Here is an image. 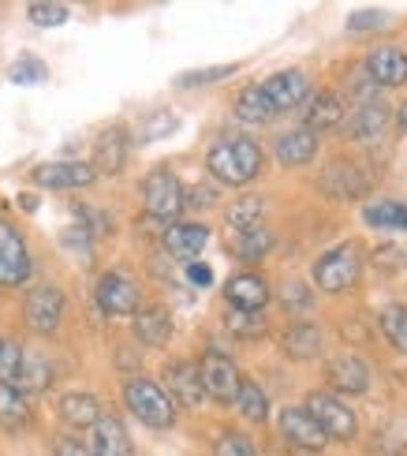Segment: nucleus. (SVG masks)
Wrapping results in <instances>:
<instances>
[{
  "label": "nucleus",
  "instance_id": "1",
  "mask_svg": "<svg viewBox=\"0 0 407 456\" xmlns=\"http://www.w3.org/2000/svg\"><path fill=\"white\" fill-rule=\"evenodd\" d=\"M206 168L213 173V180L228 187H243L262 173V150L255 139H221L217 146H209Z\"/></svg>",
  "mask_w": 407,
  "mask_h": 456
},
{
  "label": "nucleus",
  "instance_id": "2",
  "mask_svg": "<svg viewBox=\"0 0 407 456\" xmlns=\"http://www.w3.org/2000/svg\"><path fill=\"white\" fill-rule=\"evenodd\" d=\"M124 404L131 408L134 419L153 427V430H165V427L176 423V404H172V396L165 393V386L150 382V378H131L124 386Z\"/></svg>",
  "mask_w": 407,
  "mask_h": 456
},
{
  "label": "nucleus",
  "instance_id": "3",
  "mask_svg": "<svg viewBox=\"0 0 407 456\" xmlns=\"http://www.w3.org/2000/svg\"><path fill=\"white\" fill-rule=\"evenodd\" d=\"M303 408L314 415V423L325 430L329 442H355L359 419H355V411L340 401V396H333V393H310Z\"/></svg>",
  "mask_w": 407,
  "mask_h": 456
},
{
  "label": "nucleus",
  "instance_id": "4",
  "mask_svg": "<svg viewBox=\"0 0 407 456\" xmlns=\"http://www.w3.org/2000/svg\"><path fill=\"white\" fill-rule=\"evenodd\" d=\"M362 273V262L355 255V247H337L314 262V284L322 292H347L359 284Z\"/></svg>",
  "mask_w": 407,
  "mask_h": 456
},
{
  "label": "nucleus",
  "instance_id": "5",
  "mask_svg": "<svg viewBox=\"0 0 407 456\" xmlns=\"http://www.w3.org/2000/svg\"><path fill=\"white\" fill-rule=\"evenodd\" d=\"M30 277V251L12 221H0V289H15Z\"/></svg>",
  "mask_w": 407,
  "mask_h": 456
},
{
  "label": "nucleus",
  "instance_id": "6",
  "mask_svg": "<svg viewBox=\"0 0 407 456\" xmlns=\"http://www.w3.org/2000/svg\"><path fill=\"white\" fill-rule=\"evenodd\" d=\"M142 199H146V210L153 217H176L183 210V183L176 180V173L168 168H153V173L142 180Z\"/></svg>",
  "mask_w": 407,
  "mask_h": 456
},
{
  "label": "nucleus",
  "instance_id": "7",
  "mask_svg": "<svg viewBox=\"0 0 407 456\" xmlns=\"http://www.w3.org/2000/svg\"><path fill=\"white\" fill-rule=\"evenodd\" d=\"M23 318L34 333H53L64 318V292L56 284H37V289L27 292L23 303Z\"/></svg>",
  "mask_w": 407,
  "mask_h": 456
},
{
  "label": "nucleus",
  "instance_id": "8",
  "mask_svg": "<svg viewBox=\"0 0 407 456\" xmlns=\"http://www.w3.org/2000/svg\"><path fill=\"white\" fill-rule=\"evenodd\" d=\"M199 378H202V389L206 396H213V401H236V393L243 386V378L236 370V363H232L228 355L221 352H206L202 363H199Z\"/></svg>",
  "mask_w": 407,
  "mask_h": 456
},
{
  "label": "nucleus",
  "instance_id": "9",
  "mask_svg": "<svg viewBox=\"0 0 407 456\" xmlns=\"http://www.w3.org/2000/svg\"><path fill=\"white\" fill-rule=\"evenodd\" d=\"M94 299L98 307L109 314V318H124V314H134L139 311V284L124 273H105L98 277V289H94Z\"/></svg>",
  "mask_w": 407,
  "mask_h": 456
},
{
  "label": "nucleus",
  "instance_id": "10",
  "mask_svg": "<svg viewBox=\"0 0 407 456\" xmlns=\"http://www.w3.org/2000/svg\"><path fill=\"white\" fill-rule=\"evenodd\" d=\"M281 438L296 449H306V452H318L325 449V430L314 423V415L306 408H284L281 411Z\"/></svg>",
  "mask_w": 407,
  "mask_h": 456
},
{
  "label": "nucleus",
  "instance_id": "11",
  "mask_svg": "<svg viewBox=\"0 0 407 456\" xmlns=\"http://www.w3.org/2000/svg\"><path fill=\"white\" fill-rule=\"evenodd\" d=\"M262 94H265L269 105H273L277 112H284V109H296V105H303L310 98V83H306L303 71L288 68V71L269 75V79L262 83Z\"/></svg>",
  "mask_w": 407,
  "mask_h": 456
},
{
  "label": "nucleus",
  "instance_id": "12",
  "mask_svg": "<svg viewBox=\"0 0 407 456\" xmlns=\"http://www.w3.org/2000/svg\"><path fill=\"white\" fill-rule=\"evenodd\" d=\"M165 393L172 396V404H183V408H199L206 401V389H202V378L199 367L180 359V363H168L165 367Z\"/></svg>",
  "mask_w": 407,
  "mask_h": 456
},
{
  "label": "nucleus",
  "instance_id": "13",
  "mask_svg": "<svg viewBox=\"0 0 407 456\" xmlns=\"http://www.w3.org/2000/svg\"><path fill=\"white\" fill-rule=\"evenodd\" d=\"M209 243V228L199 221H176L165 228V251L176 262H195L202 255V247Z\"/></svg>",
  "mask_w": 407,
  "mask_h": 456
},
{
  "label": "nucleus",
  "instance_id": "14",
  "mask_svg": "<svg viewBox=\"0 0 407 456\" xmlns=\"http://www.w3.org/2000/svg\"><path fill=\"white\" fill-rule=\"evenodd\" d=\"M94 180H98V173H94V165H86V161H53V165L34 168V183L56 187V191H68V187H90Z\"/></svg>",
  "mask_w": 407,
  "mask_h": 456
},
{
  "label": "nucleus",
  "instance_id": "15",
  "mask_svg": "<svg viewBox=\"0 0 407 456\" xmlns=\"http://www.w3.org/2000/svg\"><path fill=\"white\" fill-rule=\"evenodd\" d=\"M366 71H370V83H378V86H403L407 83V53L396 45L370 49Z\"/></svg>",
  "mask_w": 407,
  "mask_h": 456
},
{
  "label": "nucleus",
  "instance_id": "16",
  "mask_svg": "<svg viewBox=\"0 0 407 456\" xmlns=\"http://www.w3.org/2000/svg\"><path fill=\"white\" fill-rule=\"evenodd\" d=\"M224 296L232 303V311H262L269 303V289L258 273H236L228 284H224Z\"/></svg>",
  "mask_w": 407,
  "mask_h": 456
},
{
  "label": "nucleus",
  "instance_id": "17",
  "mask_svg": "<svg viewBox=\"0 0 407 456\" xmlns=\"http://www.w3.org/2000/svg\"><path fill=\"white\" fill-rule=\"evenodd\" d=\"M90 452L94 456H134V445L127 438L124 423L116 415H102L94 423V442H90Z\"/></svg>",
  "mask_w": 407,
  "mask_h": 456
},
{
  "label": "nucleus",
  "instance_id": "18",
  "mask_svg": "<svg viewBox=\"0 0 407 456\" xmlns=\"http://www.w3.org/2000/svg\"><path fill=\"white\" fill-rule=\"evenodd\" d=\"M127 161V131L124 127H109L102 131L98 146H94V173H105L116 176Z\"/></svg>",
  "mask_w": 407,
  "mask_h": 456
},
{
  "label": "nucleus",
  "instance_id": "19",
  "mask_svg": "<svg viewBox=\"0 0 407 456\" xmlns=\"http://www.w3.org/2000/svg\"><path fill=\"white\" fill-rule=\"evenodd\" d=\"M329 386L337 393H366V386H370V367L355 355H340L329 363Z\"/></svg>",
  "mask_w": 407,
  "mask_h": 456
},
{
  "label": "nucleus",
  "instance_id": "20",
  "mask_svg": "<svg viewBox=\"0 0 407 456\" xmlns=\"http://www.w3.org/2000/svg\"><path fill=\"white\" fill-rule=\"evenodd\" d=\"M314 154H318V135L306 127H296V131H288V135L277 139V161L284 168H299L306 161H314Z\"/></svg>",
  "mask_w": 407,
  "mask_h": 456
},
{
  "label": "nucleus",
  "instance_id": "21",
  "mask_svg": "<svg viewBox=\"0 0 407 456\" xmlns=\"http://www.w3.org/2000/svg\"><path fill=\"white\" fill-rule=\"evenodd\" d=\"M134 333H139L142 345L150 348H161L168 345V337H172V318L165 307H142V311H134Z\"/></svg>",
  "mask_w": 407,
  "mask_h": 456
},
{
  "label": "nucleus",
  "instance_id": "22",
  "mask_svg": "<svg viewBox=\"0 0 407 456\" xmlns=\"http://www.w3.org/2000/svg\"><path fill=\"white\" fill-rule=\"evenodd\" d=\"M344 124V102L337 98L333 90H322L310 98V109H306V131H325V127H337Z\"/></svg>",
  "mask_w": 407,
  "mask_h": 456
},
{
  "label": "nucleus",
  "instance_id": "23",
  "mask_svg": "<svg viewBox=\"0 0 407 456\" xmlns=\"http://www.w3.org/2000/svg\"><path fill=\"white\" fill-rule=\"evenodd\" d=\"M325 191L337 199H359L366 191V180L359 176V168L352 161H333L325 168Z\"/></svg>",
  "mask_w": 407,
  "mask_h": 456
},
{
  "label": "nucleus",
  "instance_id": "24",
  "mask_svg": "<svg viewBox=\"0 0 407 456\" xmlns=\"http://www.w3.org/2000/svg\"><path fill=\"white\" fill-rule=\"evenodd\" d=\"M228 251L236 255L240 262H258L273 251V232L269 228H250V232H232Z\"/></svg>",
  "mask_w": 407,
  "mask_h": 456
},
{
  "label": "nucleus",
  "instance_id": "25",
  "mask_svg": "<svg viewBox=\"0 0 407 456\" xmlns=\"http://www.w3.org/2000/svg\"><path fill=\"white\" fill-rule=\"evenodd\" d=\"M385 124H389V105L362 102V109H355L352 120H347V135L352 139H374Z\"/></svg>",
  "mask_w": 407,
  "mask_h": 456
},
{
  "label": "nucleus",
  "instance_id": "26",
  "mask_svg": "<svg viewBox=\"0 0 407 456\" xmlns=\"http://www.w3.org/2000/svg\"><path fill=\"white\" fill-rule=\"evenodd\" d=\"M61 419L68 427H94V423L102 419L98 396H90V393H68L64 401H61Z\"/></svg>",
  "mask_w": 407,
  "mask_h": 456
},
{
  "label": "nucleus",
  "instance_id": "27",
  "mask_svg": "<svg viewBox=\"0 0 407 456\" xmlns=\"http://www.w3.org/2000/svg\"><path fill=\"white\" fill-rule=\"evenodd\" d=\"M236 117L243 124H269L277 117V109L269 105V98L262 94V86H243L236 98Z\"/></svg>",
  "mask_w": 407,
  "mask_h": 456
},
{
  "label": "nucleus",
  "instance_id": "28",
  "mask_svg": "<svg viewBox=\"0 0 407 456\" xmlns=\"http://www.w3.org/2000/svg\"><path fill=\"white\" fill-rule=\"evenodd\" d=\"M284 352L292 359H314L322 352V333L314 322H299V326H292L284 333Z\"/></svg>",
  "mask_w": 407,
  "mask_h": 456
},
{
  "label": "nucleus",
  "instance_id": "29",
  "mask_svg": "<svg viewBox=\"0 0 407 456\" xmlns=\"http://www.w3.org/2000/svg\"><path fill=\"white\" fill-rule=\"evenodd\" d=\"M30 423V408L23 401V393H19V386H8L0 382V427L8 430H19Z\"/></svg>",
  "mask_w": 407,
  "mask_h": 456
},
{
  "label": "nucleus",
  "instance_id": "30",
  "mask_svg": "<svg viewBox=\"0 0 407 456\" xmlns=\"http://www.w3.org/2000/svg\"><path fill=\"white\" fill-rule=\"evenodd\" d=\"M362 221L370 228H389V232H407V206L403 202H374L362 210Z\"/></svg>",
  "mask_w": 407,
  "mask_h": 456
},
{
  "label": "nucleus",
  "instance_id": "31",
  "mask_svg": "<svg viewBox=\"0 0 407 456\" xmlns=\"http://www.w3.org/2000/svg\"><path fill=\"white\" fill-rule=\"evenodd\" d=\"M236 408H240L243 419H250V423H265V419H269V401H265L262 386H255V382H243V386H240Z\"/></svg>",
  "mask_w": 407,
  "mask_h": 456
},
{
  "label": "nucleus",
  "instance_id": "32",
  "mask_svg": "<svg viewBox=\"0 0 407 456\" xmlns=\"http://www.w3.org/2000/svg\"><path fill=\"white\" fill-rule=\"evenodd\" d=\"M262 214H265L262 199H240L236 206H228V224L236 232H250V228H262Z\"/></svg>",
  "mask_w": 407,
  "mask_h": 456
},
{
  "label": "nucleus",
  "instance_id": "33",
  "mask_svg": "<svg viewBox=\"0 0 407 456\" xmlns=\"http://www.w3.org/2000/svg\"><path fill=\"white\" fill-rule=\"evenodd\" d=\"M381 330H385V337H389V345L407 355V307H400V303L396 307H385L381 311Z\"/></svg>",
  "mask_w": 407,
  "mask_h": 456
},
{
  "label": "nucleus",
  "instance_id": "34",
  "mask_svg": "<svg viewBox=\"0 0 407 456\" xmlns=\"http://www.w3.org/2000/svg\"><path fill=\"white\" fill-rule=\"evenodd\" d=\"M49 382H53V370H49L45 359H42V355H23L19 386H27V389H34V393H42V389H49Z\"/></svg>",
  "mask_w": 407,
  "mask_h": 456
},
{
  "label": "nucleus",
  "instance_id": "35",
  "mask_svg": "<svg viewBox=\"0 0 407 456\" xmlns=\"http://www.w3.org/2000/svg\"><path fill=\"white\" fill-rule=\"evenodd\" d=\"M19 370H23V348L15 340L0 337V382L19 386Z\"/></svg>",
  "mask_w": 407,
  "mask_h": 456
},
{
  "label": "nucleus",
  "instance_id": "36",
  "mask_svg": "<svg viewBox=\"0 0 407 456\" xmlns=\"http://www.w3.org/2000/svg\"><path fill=\"white\" fill-rule=\"evenodd\" d=\"M8 79L19 86H30V83H42L45 79V64L37 56H19V61L8 68Z\"/></svg>",
  "mask_w": 407,
  "mask_h": 456
},
{
  "label": "nucleus",
  "instance_id": "37",
  "mask_svg": "<svg viewBox=\"0 0 407 456\" xmlns=\"http://www.w3.org/2000/svg\"><path fill=\"white\" fill-rule=\"evenodd\" d=\"M228 330L236 337H262L265 333V318L255 311H232L228 314Z\"/></svg>",
  "mask_w": 407,
  "mask_h": 456
},
{
  "label": "nucleus",
  "instance_id": "38",
  "mask_svg": "<svg viewBox=\"0 0 407 456\" xmlns=\"http://www.w3.org/2000/svg\"><path fill=\"white\" fill-rule=\"evenodd\" d=\"M213 456H258V449L250 445L240 430H224L217 445H213Z\"/></svg>",
  "mask_w": 407,
  "mask_h": 456
},
{
  "label": "nucleus",
  "instance_id": "39",
  "mask_svg": "<svg viewBox=\"0 0 407 456\" xmlns=\"http://www.w3.org/2000/svg\"><path fill=\"white\" fill-rule=\"evenodd\" d=\"M27 15L37 27H61V23H68L71 12H68V4H30Z\"/></svg>",
  "mask_w": 407,
  "mask_h": 456
},
{
  "label": "nucleus",
  "instance_id": "40",
  "mask_svg": "<svg viewBox=\"0 0 407 456\" xmlns=\"http://www.w3.org/2000/svg\"><path fill=\"white\" fill-rule=\"evenodd\" d=\"M240 64H221V68H202V71H187L180 75V86H202V83H217V79H228V75H236Z\"/></svg>",
  "mask_w": 407,
  "mask_h": 456
},
{
  "label": "nucleus",
  "instance_id": "41",
  "mask_svg": "<svg viewBox=\"0 0 407 456\" xmlns=\"http://www.w3.org/2000/svg\"><path fill=\"white\" fill-rule=\"evenodd\" d=\"M176 117H168V112H158V117H150L146 120V131H142V139L146 142H153V139H161V135H168V131H176Z\"/></svg>",
  "mask_w": 407,
  "mask_h": 456
},
{
  "label": "nucleus",
  "instance_id": "42",
  "mask_svg": "<svg viewBox=\"0 0 407 456\" xmlns=\"http://www.w3.org/2000/svg\"><path fill=\"white\" fill-rule=\"evenodd\" d=\"M281 299L288 303V307H296V311H303L306 303H310V289H303V284H284V292H281Z\"/></svg>",
  "mask_w": 407,
  "mask_h": 456
},
{
  "label": "nucleus",
  "instance_id": "43",
  "mask_svg": "<svg viewBox=\"0 0 407 456\" xmlns=\"http://www.w3.org/2000/svg\"><path fill=\"white\" fill-rule=\"evenodd\" d=\"M53 452H56V456H94V452H90V445L75 442V438H56Z\"/></svg>",
  "mask_w": 407,
  "mask_h": 456
},
{
  "label": "nucleus",
  "instance_id": "44",
  "mask_svg": "<svg viewBox=\"0 0 407 456\" xmlns=\"http://www.w3.org/2000/svg\"><path fill=\"white\" fill-rule=\"evenodd\" d=\"M381 19H385L381 12H355L347 27H352V30H370V27H381Z\"/></svg>",
  "mask_w": 407,
  "mask_h": 456
},
{
  "label": "nucleus",
  "instance_id": "45",
  "mask_svg": "<svg viewBox=\"0 0 407 456\" xmlns=\"http://www.w3.org/2000/svg\"><path fill=\"white\" fill-rule=\"evenodd\" d=\"M213 195L209 187H191V191H183V206H213Z\"/></svg>",
  "mask_w": 407,
  "mask_h": 456
},
{
  "label": "nucleus",
  "instance_id": "46",
  "mask_svg": "<svg viewBox=\"0 0 407 456\" xmlns=\"http://www.w3.org/2000/svg\"><path fill=\"white\" fill-rule=\"evenodd\" d=\"M187 277L195 281V284H209L213 281V270H209V265H202V262H191L187 265Z\"/></svg>",
  "mask_w": 407,
  "mask_h": 456
},
{
  "label": "nucleus",
  "instance_id": "47",
  "mask_svg": "<svg viewBox=\"0 0 407 456\" xmlns=\"http://www.w3.org/2000/svg\"><path fill=\"white\" fill-rule=\"evenodd\" d=\"M19 206H23L27 214H34V210H37V199H34V195H19Z\"/></svg>",
  "mask_w": 407,
  "mask_h": 456
},
{
  "label": "nucleus",
  "instance_id": "48",
  "mask_svg": "<svg viewBox=\"0 0 407 456\" xmlns=\"http://www.w3.org/2000/svg\"><path fill=\"white\" fill-rule=\"evenodd\" d=\"M400 127H403V135H407V102H403V109H400Z\"/></svg>",
  "mask_w": 407,
  "mask_h": 456
}]
</instances>
